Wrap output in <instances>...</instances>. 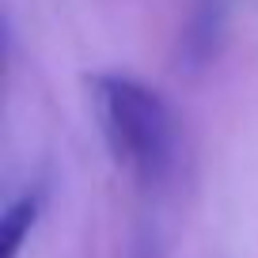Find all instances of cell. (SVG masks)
<instances>
[{
  "label": "cell",
  "instance_id": "1",
  "mask_svg": "<svg viewBox=\"0 0 258 258\" xmlns=\"http://www.w3.org/2000/svg\"><path fill=\"white\" fill-rule=\"evenodd\" d=\"M88 88L110 160L137 186L163 190L182 160V125L171 103L125 73H99Z\"/></svg>",
  "mask_w": 258,
  "mask_h": 258
},
{
  "label": "cell",
  "instance_id": "2",
  "mask_svg": "<svg viewBox=\"0 0 258 258\" xmlns=\"http://www.w3.org/2000/svg\"><path fill=\"white\" fill-rule=\"evenodd\" d=\"M228 34V0H190L182 34H178V61L186 69H205L220 53Z\"/></svg>",
  "mask_w": 258,
  "mask_h": 258
},
{
  "label": "cell",
  "instance_id": "3",
  "mask_svg": "<svg viewBox=\"0 0 258 258\" xmlns=\"http://www.w3.org/2000/svg\"><path fill=\"white\" fill-rule=\"evenodd\" d=\"M42 209H46V182H27L23 190H16L4 202V213H0V247H4V258H19L23 243L31 239V232L42 220Z\"/></svg>",
  "mask_w": 258,
  "mask_h": 258
}]
</instances>
